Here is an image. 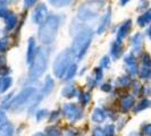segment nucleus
Returning <instances> with one entry per match:
<instances>
[{
	"mask_svg": "<svg viewBox=\"0 0 151 136\" xmlns=\"http://www.w3.org/2000/svg\"><path fill=\"white\" fill-rule=\"evenodd\" d=\"M58 26H59V18L57 16H49L40 27V31H39L40 41L45 44L52 43L57 35Z\"/></svg>",
	"mask_w": 151,
	"mask_h": 136,
	"instance_id": "obj_1",
	"label": "nucleus"
},
{
	"mask_svg": "<svg viewBox=\"0 0 151 136\" xmlns=\"http://www.w3.org/2000/svg\"><path fill=\"white\" fill-rule=\"evenodd\" d=\"M91 39H92V31L89 29L80 31V33L77 34V37L74 40L72 50L75 52L76 57L78 59H81L84 56V53L86 52V50L91 43Z\"/></svg>",
	"mask_w": 151,
	"mask_h": 136,
	"instance_id": "obj_2",
	"label": "nucleus"
},
{
	"mask_svg": "<svg viewBox=\"0 0 151 136\" xmlns=\"http://www.w3.org/2000/svg\"><path fill=\"white\" fill-rule=\"evenodd\" d=\"M76 57L73 50H66L61 52L53 62V73L57 77H61L63 74L67 70V68L72 65V59Z\"/></svg>",
	"mask_w": 151,
	"mask_h": 136,
	"instance_id": "obj_3",
	"label": "nucleus"
},
{
	"mask_svg": "<svg viewBox=\"0 0 151 136\" xmlns=\"http://www.w3.org/2000/svg\"><path fill=\"white\" fill-rule=\"evenodd\" d=\"M105 5L104 0H91L89 2L84 4L78 10V17L83 21H89L97 17L100 10Z\"/></svg>",
	"mask_w": 151,
	"mask_h": 136,
	"instance_id": "obj_4",
	"label": "nucleus"
},
{
	"mask_svg": "<svg viewBox=\"0 0 151 136\" xmlns=\"http://www.w3.org/2000/svg\"><path fill=\"white\" fill-rule=\"evenodd\" d=\"M47 59H48L47 52L43 49H40L33 59V65L30 70V76L32 78H38L43 74L47 67Z\"/></svg>",
	"mask_w": 151,
	"mask_h": 136,
	"instance_id": "obj_5",
	"label": "nucleus"
},
{
	"mask_svg": "<svg viewBox=\"0 0 151 136\" xmlns=\"http://www.w3.org/2000/svg\"><path fill=\"white\" fill-rule=\"evenodd\" d=\"M35 89L34 87H26L14 99V101L12 102V108L13 109H17L19 107H23L26 105V102H29L31 99L34 97L35 94Z\"/></svg>",
	"mask_w": 151,
	"mask_h": 136,
	"instance_id": "obj_6",
	"label": "nucleus"
},
{
	"mask_svg": "<svg viewBox=\"0 0 151 136\" xmlns=\"http://www.w3.org/2000/svg\"><path fill=\"white\" fill-rule=\"evenodd\" d=\"M64 115L67 117L68 119L70 121H76L78 120L81 117H82V112L81 110L73 103H68L66 106L64 107Z\"/></svg>",
	"mask_w": 151,
	"mask_h": 136,
	"instance_id": "obj_7",
	"label": "nucleus"
},
{
	"mask_svg": "<svg viewBox=\"0 0 151 136\" xmlns=\"http://www.w3.org/2000/svg\"><path fill=\"white\" fill-rule=\"evenodd\" d=\"M45 15H47V7L45 5L41 4L39 5L38 7L35 8L34 13H33V22L37 23V24H41V23L45 22Z\"/></svg>",
	"mask_w": 151,
	"mask_h": 136,
	"instance_id": "obj_8",
	"label": "nucleus"
},
{
	"mask_svg": "<svg viewBox=\"0 0 151 136\" xmlns=\"http://www.w3.org/2000/svg\"><path fill=\"white\" fill-rule=\"evenodd\" d=\"M131 26H132V22L131 21H127V22H125L122 25L121 27H119V30H118V32H117V41L122 42V40L129 34V30H131Z\"/></svg>",
	"mask_w": 151,
	"mask_h": 136,
	"instance_id": "obj_9",
	"label": "nucleus"
},
{
	"mask_svg": "<svg viewBox=\"0 0 151 136\" xmlns=\"http://www.w3.org/2000/svg\"><path fill=\"white\" fill-rule=\"evenodd\" d=\"M35 48H37V45H35V41L33 40V39L31 38L29 40V45H27V53H26V61L31 64L33 59H34V57H35Z\"/></svg>",
	"mask_w": 151,
	"mask_h": 136,
	"instance_id": "obj_10",
	"label": "nucleus"
},
{
	"mask_svg": "<svg viewBox=\"0 0 151 136\" xmlns=\"http://www.w3.org/2000/svg\"><path fill=\"white\" fill-rule=\"evenodd\" d=\"M110 18H111L110 11H108L106 15L101 18V21H100L99 26H98V33L99 34H102V33L107 30V27H108V25H109V22H110Z\"/></svg>",
	"mask_w": 151,
	"mask_h": 136,
	"instance_id": "obj_11",
	"label": "nucleus"
},
{
	"mask_svg": "<svg viewBox=\"0 0 151 136\" xmlns=\"http://www.w3.org/2000/svg\"><path fill=\"white\" fill-rule=\"evenodd\" d=\"M14 135V127L12 124H4L0 126V136H13Z\"/></svg>",
	"mask_w": 151,
	"mask_h": 136,
	"instance_id": "obj_12",
	"label": "nucleus"
},
{
	"mask_svg": "<svg viewBox=\"0 0 151 136\" xmlns=\"http://www.w3.org/2000/svg\"><path fill=\"white\" fill-rule=\"evenodd\" d=\"M105 118H106V115H105V112L101 109H99V108L94 109L93 115H92V120L94 121V122L100 124V122H102V121L105 120Z\"/></svg>",
	"mask_w": 151,
	"mask_h": 136,
	"instance_id": "obj_13",
	"label": "nucleus"
},
{
	"mask_svg": "<svg viewBox=\"0 0 151 136\" xmlns=\"http://www.w3.org/2000/svg\"><path fill=\"white\" fill-rule=\"evenodd\" d=\"M122 49H123V48H122V42L116 41L113 44V47H111V56H113L114 59H117V58L121 57Z\"/></svg>",
	"mask_w": 151,
	"mask_h": 136,
	"instance_id": "obj_14",
	"label": "nucleus"
},
{
	"mask_svg": "<svg viewBox=\"0 0 151 136\" xmlns=\"http://www.w3.org/2000/svg\"><path fill=\"white\" fill-rule=\"evenodd\" d=\"M151 22V9H149L147 13H144L143 15H141L137 18V24L140 26H144L147 25L148 23Z\"/></svg>",
	"mask_w": 151,
	"mask_h": 136,
	"instance_id": "obj_15",
	"label": "nucleus"
},
{
	"mask_svg": "<svg viewBox=\"0 0 151 136\" xmlns=\"http://www.w3.org/2000/svg\"><path fill=\"white\" fill-rule=\"evenodd\" d=\"M134 105V99L133 97H126L122 101V110L123 111H129V109Z\"/></svg>",
	"mask_w": 151,
	"mask_h": 136,
	"instance_id": "obj_16",
	"label": "nucleus"
},
{
	"mask_svg": "<svg viewBox=\"0 0 151 136\" xmlns=\"http://www.w3.org/2000/svg\"><path fill=\"white\" fill-rule=\"evenodd\" d=\"M76 94V90L73 85H67L61 90V95L65 98H73Z\"/></svg>",
	"mask_w": 151,
	"mask_h": 136,
	"instance_id": "obj_17",
	"label": "nucleus"
},
{
	"mask_svg": "<svg viewBox=\"0 0 151 136\" xmlns=\"http://www.w3.org/2000/svg\"><path fill=\"white\" fill-rule=\"evenodd\" d=\"M76 69H77V66H76L75 64H72V65L67 68V70L65 72L64 79H65V81H69L70 78H73L76 73Z\"/></svg>",
	"mask_w": 151,
	"mask_h": 136,
	"instance_id": "obj_18",
	"label": "nucleus"
},
{
	"mask_svg": "<svg viewBox=\"0 0 151 136\" xmlns=\"http://www.w3.org/2000/svg\"><path fill=\"white\" fill-rule=\"evenodd\" d=\"M53 85H55V83H53V81L51 79V77H49V76H48V77L45 78V87H43V92H42V94H43V95L49 94V93L52 91Z\"/></svg>",
	"mask_w": 151,
	"mask_h": 136,
	"instance_id": "obj_19",
	"label": "nucleus"
},
{
	"mask_svg": "<svg viewBox=\"0 0 151 136\" xmlns=\"http://www.w3.org/2000/svg\"><path fill=\"white\" fill-rule=\"evenodd\" d=\"M10 85H12V77L6 76V77L0 78V91L1 92H5L6 90H8V87Z\"/></svg>",
	"mask_w": 151,
	"mask_h": 136,
	"instance_id": "obj_20",
	"label": "nucleus"
},
{
	"mask_svg": "<svg viewBox=\"0 0 151 136\" xmlns=\"http://www.w3.org/2000/svg\"><path fill=\"white\" fill-rule=\"evenodd\" d=\"M151 106V101L149 100H142L139 105H136L134 107V111L137 112V111H141V110H143V109H147V108H149Z\"/></svg>",
	"mask_w": 151,
	"mask_h": 136,
	"instance_id": "obj_21",
	"label": "nucleus"
},
{
	"mask_svg": "<svg viewBox=\"0 0 151 136\" xmlns=\"http://www.w3.org/2000/svg\"><path fill=\"white\" fill-rule=\"evenodd\" d=\"M49 1L55 7H65L72 2V0H49Z\"/></svg>",
	"mask_w": 151,
	"mask_h": 136,
	"instance_id": "obj_22",
	"label": "nucleus"
},
{
	"mask_svg": "<svg viewBox=\"0 0 151 136\" xmlns=\"http://www.w3.org/2000/svg\"><path fill=\"white\" fill-rule=\"evenodd\" d=\"M16 22H17L16 16L10 13V15L7 17V26H6V29H7V30H12L16 25Z\"/></svg>",
	"mask_w": 151,
	"mask_h": 136,
	"instance_id": "obj_23",
	"label": "nucleus"
},
{
	"mask_svg": "<svg viewBox=\"0 0 151 136\" xmlns=\"http://www.w3.org/2000/svg\"><path fill=\"white\" fill-rule=\"evenodd\" d=\"M129 84H131V79L127 76H123V77H119L117 79V85L121 87H127Z\"/></svg>",
	"mask_w": 151,
	"mask_h": 136,
	"instance_id": "obj_24",
	"label": "nucleus"
},
{
	"mask_svg": "<svg viewBox=\"0 0 151 136\" xmlns=\"http://www.w3.org/2000/svg\"><path fill=\"white\" fill-rule=\"evenodd\" d=\"M151 76V68L148 66H143L140 69V77L141 78H149Z\"/></svg>",
	"mask_w": 151,
	"mask_h": 136,
	"instance_id": "obj_25",
	"label": "nucleus"
},
{
	"mask_svg": "<svg viewBox=\"0 0 151 136\" xmlns=\"http://www.w3.org/2000/svg\"><path fill=\"white\" fill-rule=\"evenodd\" d=\"M142 35L140 34V33H136L135 35L132 38V43H133V45H135V47H139V45L142 44Z\"/></svg>",
	"mask_w": 151,
	"mask_h": 136,
	"instance_id": "obj_26",
	"label": "nucleus"
},
{
	"mask_svg": "<svg viewBox=\"0 0 151 136\" xmlns=\"http://www.w3.org/2000/svg\"><path fill=\"white\" fill-rule=\"evenodd\" d=\"M47 133L49 136H60V132L56 127H48L47 128Z\"/></svg>",
	"mask_w": 151,
	"mask_h": 136,
	"instance_id": "obj_27",
	"label": "nucleus"
},
{
	"mask_svg": "<svg viewBox=\"0 0 151 136\" xmlns=\"http://www.w3.org/2000/svg\"><path fill=\"white\" fill-rule=\"evenodd\" d=\"M105 134L106 136H114L115 135V127L113 125H108L105 129Z\"/></svg>",
	"mask_w": 151,
	"mask_h": 136,
	"instance_id": "obj_28",
	"label": "nucleus"
},
{
	"mask_svg": "<svg viewBox=\"0 0 151 136\" xmlns=\"http://www.w3.org/2000/svg\"><path fill=\"white\" fill-rule=\"evenodd\" d=\"M8 42L6 39H1L0 40V52H5L7 50Z\"/></svg>",
	"mask_w": 151,
	"mask_h": 136,
	"instance_id": "obj_29",
	"label": "nucleus"
},
{
	"mask_svg": "<svg viewBox=\"0 0 151 136\" xmlns=\"http://www.w3.org/2000/svg\"><path fill=\"white\" fill-rule=\"evenodd\" d=\"M143 65L148 66V67H151V57L148 53L143 54Z\"/></svg>",
	"mask_w": 151,
	"mask_h": 136,
	"instance_id": "obj_30",
	"label": "nucleus"
},
{
	"mask_svg": "<svg viewBox=\"0 0 151 136\" xmlns=\"http://www.w3.org/2000/svg\"><path fill=\"white\" fill-rule=\"evenodd\" d=\"M7 120V117H6V113L4 112L1 109H0V126H2L4 124H6Z\"/></svg>",
	"mask_w": 151,
	"mask_h": 136,
	"instance_id": "obj_31",
	"label": "nucleus"
},
{
	"mask_svg": "<svg viewBox=\"0 0 151 136\" xmlns=\"http://www.w3.org/2000/svg\"><path fill=\"white\" fill-rule=\"evenodd\" d=\"M125 62H126V65H133V64H135V59L132 54H129L125 58Z\"/></svg>",
	"mask_w": 151,
	"mask_h": 136,
	"instance_id": "obj_32",
	"label": "nucleus"
},
{
	"mask_svg": "<svg viewBox=\"0 0 151 136\" xmlns=\"http://www.w3.org/2000/svg\"><path fill=\"white\" fill-rule=\"evenodd\" d=\"M142 130H143V134H145V135H148V136H151V124L145 125Z\"/></svg>",
	"mask_w": 151,
	"mask_h": 136,
	"instance_id": "obj_33",
	"label": "nucleus"
},
{
	"mask_svg": "<svg viewBox=\"0 0 151 136\" xmlns=\"http://www.w3.org/2000/svg\"><path fill=\"white\" fill-rule=\"evenodd\" d=\"M93 136H106L105 132L100 128H96L93 130Z\"/></svg>",
	"mask_w": 151,
	"mask_h": 136,
	"instance_id": "obj_34",
	"label": "nucleus"
},
{
	"mask_svg": "<svg viewBox=\"0 0 151 136\" xmlns=\"http://www.w3.org/2000/svg\"><path fill=\"white\" fill-rule=\"evenodd\" d=\"M129 66V72L131 74H136L137 73V67H136V64L133 65H127Z\"/></svg>",
	"mask_w": 151,
	"mask_h": 136,
	"instance_id": "obj_35",
	"label": "nucleus"
},
{
	"mask_svg": "<svg viewBox=\"0 0 151 136\" xmlns=\"http://www.w3.org/2000/svg\"><path fill=\"white\" fill-rule=\"evenodd\" d=\"M109 65H110V61H109V58L108 57H105L102 60H101V66L105 68H108L109 67Z\"/></svg>",
	"mask_w": 151,
	"mask_h": 136,
	"instance_id": "obj_36",
	"label": "nucleus"
},
{
	"mask_svg": "<svg viewBox=\"0 0 151 136\" xmlns=\"http://www.w3.org/2000/svg\"><path fill=\"white\" fill-rule=\"evenodd\" d=\"M45 113H47V111H45V110H40V111L37 113V119H38L39 121L42 120V118H43V117H45Z\"/></svg>",
	"mask_w": 151,
	"mask_h": 136,
	"instance_id": "obj_37",
	"label": "nucleus"
},
{
	"mask_svg": "<svg viewBox=\"0 0 151 136\" xmlns=\"http://www.w3.org/2000/svg\"><path fill=\"white\" fill-rule=\"evenodd\" d=\"M37 2V0H24V6H25V8L26 7H31V6H33L34 4Z\"/></svg>",
	"mask_w": 151,
	"mask_h": 136,
	"instance_id": "obj_38",
	"label": "nucleus"
},
{
	"mask_svg": "<svg viewBox=\"0 0 151 136\" xmlns=\"http://www.w3.org/2000/svg\"><path fill=\"white\" fill-rule=\"evenodd\" d=\"M96 75H97V77H96L97 81H100V79L102 78V70H101L100 68H97V69H96Z\"/></svg>",
	"mask_w": 151,
	"mask_h": 136,
	"instance_id": "obj_39",
	"label": "nucleus"
},
{
	"mask_svg": "<svg viewBox=\"0 0 151 136\" xmlns=\"http://www.w3.org/2000/svg\"><path fill=\"white\" fill-rule=\"evenodd\" d=\"M140 5H141V6H139V7H137V9H139V10H141V9H142L143 7H147V5H148V1H147V0H141Z\"/></svg>",
	"mask_w": 151,
	"mask_h": 136,
	"instance_id": "obj_40",
	"label": "nucleus"
},
{
	"mask_svg": "<svg viewBox=\"0 0 151 136\" xmlns=\"http://www.w3.org/2000/svg\"><path fill=\"white\" fill-rule=\"evenodd\" d=\"M9 15H10V13H8L6 10H4V9L0 10V17H8Z\"/></svg>",
	"mask_w": 151,
	"mask_h": 136,
	"instance_id": "obj_41",
	"label": "nucleus"
},
{
	"mask_svg": "<svg viewBox=\"0 0 151 136\" xmlns=\"http://www.w3.org/2000/svg\"><path fill=\"white\" fill-rule=\"evenodd\" d=\"M102 91H105V92H108V91H110V85L109 84H105V85H102Z\"/></svg>",
	"mask_w": 151,
	"mask_h": 136,
	"instance_id": "obj_42",
	"label": "nucleus"
},
{
	"mask_svg": "<svg viewBox=\"0 0 151 136\" xmlns=\"http://www.w3.org/2000/svg\"><path fill=\"white\" fill-rule=\"evenodd\" d=\"M6 4H7V2H6L5 0H0V10L5 8V6H6Z\"/></svg>",
	"mask_w": 151,
	"mask_h": 136,
	"instance_id": "obj_43",
	"label": "nucleus"
},
{
	"mask_svg": "<svg viewBox=\"0 0 151 136\" xmlns=\"http://www.w3.org/2000/svg\"><path fill=\"white\" fill-rule=\"evenodd\" d=\"M129 1V0H121V4L123 5V6H124V5H126Z\"/></svg>",
	"mask_w": 151,
	"mask_h": 136,
	"instance_id": "obj_44",
	"label": "nucleus"
},
{
	"mask_svg": "<svg viewBox=\"0 0 151 136\" xmlns=\"http://www.w3.org/2000/svg\"><path fill=\"white\" fill-rule=\"evenodd\" d=\"M33 136H45V134H42V133H37V134H34Z\"/></svg>",
	"mask_w": 151,
	"mask_h": 136,
	"instance_id": "obj_45",
	"label": "nucleus"
},
{
	"mask_svg": "<svg viewBox=\"0 0 151 136\" xmlns=\"http://www.w3.org/2000/svg\"><path fill=\"white\" fill-rule=\"evenodd\" d=\"M148 35H149V37H150V39H151V27L148 30Z\"/></svg>",
	"mask_w": 151,
	"mask_h": 136,
	"instance_id": "obj_46",
	"label": "nucleus"
},
{
	"mask_svg": "<svg viewBox=\"0 0 151 136\" xmlns=\"http://www.w3.org/2000/svg\"><path fill=\"white\" fill-rule=\"evenodd\" d=\"M135 136H139V135H135Z\"/></svg>",
	"mask_w": 151,
	"mask_h": 136,
	"instance_id": "obj_47",
	"label": "nucleus"
}]
</instances>
